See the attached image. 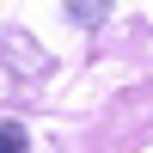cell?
Listing matches in <instances>:
<instances>
[{
    "label": "cell",
    "instance_id": "6da1fadb",
    "mask_svg": "<svg viewBox=\"0 0 153 153\" xmlns=\"http://www.w3.org/2000/svg\"><path fill=\"white\" fill-rule=\"evenodd\" d=\"M25 147V129H19V123H6V129H0V153H19Z\"/></svg>",
    "mask_w": 153,
    "mask_h": 153
}]
</instances>
